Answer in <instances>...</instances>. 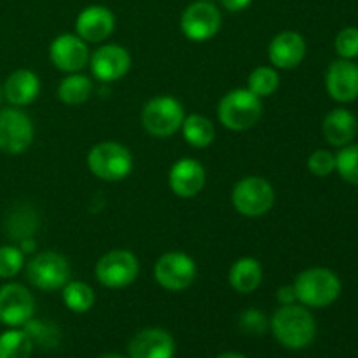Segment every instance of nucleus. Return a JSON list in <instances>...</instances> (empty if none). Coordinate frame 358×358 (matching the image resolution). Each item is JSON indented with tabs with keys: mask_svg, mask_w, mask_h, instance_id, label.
Wrapping results in <instances>:
<instances>
[{
	"mask_svg": "<svg viewBox=\"0 0 358 358\" xmlns=\"http://www.w3.org/2000/svg\"><path fill=\"white\" fill-rule=\"evenodd\" d=\"M269 329L282 346L289 350H303L313 343L317 336V322L303 304L280 306L269 320Z\"/></svg>",
	"mask_w": 358,
	"mask_h": 358,
	"instance_id": "obj_1",
	"label": "nucleus"
},
{
	"mask_svg": "<svg viewBox=\"0 0 358 358\" xmlns=\"http://www.w3.org/2000/svg\"><path fill=\"white\" fill-rule=\"evenodd\" d=\"M297 303L306 308H327L341 294V280L327 268H310L301 271L292 283Z\"/></svg>",
	"mask_w": 358,
	"mask_h": 358,
	"instance_id": "obj_2",
	"label": "nucleus"
},
{
	"mask_svg": "<svg viewBox=\"0 0 358 358\" xmlns=\"http://www.w3.org/2000/svg\"><path fill=\"white\" fill-rule=\"evenodd\" d=\"M217 117L231 131H247L262 117V100L248 87H238L222 96L217 107Z\"/></svg>",
	"mask_w": 358,
	"mask_h": 358,
	"instance_id": "obj_3",
	"label": "nucleus"
},
{
	"mask_svg": "<svg viewBox=\"0 0 358 358\" xmlns=\"http://www.w3.org/2000/svg\"><path fill=\"white\" fill-rule=\"evenodd\" d=\"M87 168L100 180H124L133 171V154L119 142H100L87 154Z\"/></svg>",
	"mask_w": 358,
	"mask_h": 358,
	"instance_id": "obj_4",
	"label": "nucleus"
},
{
	"mask_svg": "<svg viewBox=\"0 0 358 358\" xmlns=\"http://www.w3.org/2000/svg\"><path fill=\"white\" fill-rule=\"evenodd\" d=\"M275 201L276 194L273 185L257 175L240 178L231 192V203L234 210L240 215L250 217V219L266 215L275 206Z\"/></svg>",
	"mask_w": 358,
	"mask_h": 358,
	"instance_id": "obj_5",
	"label": "nucleus"
},
{
	"mask_svg": "<svg viewBox=\"0 0 358 358\" xmlns=\"http://www.w3.org/2000/svg\"><path fill=\"white\" fill-rule=\"evenodd\" d=\"M185 119L184 107L177 98L170 94L154 96L143 105L142 124L149 135L156 138H168L180 131Z\"/></svg>",
	"mask_w": 358,
	"mask_h": 358,
	"instance_id": "obj_6",
	"label": "nucleus"
},
{
	"mask_svg": "<svg viewBox=\"0 0 358 358\" xmlns=\"http://www.w3.org/2000/svg\"><path fill=\"white\" fill-rule=\"evenodd\" d=\"M27 278L35 289L44 292L62 290L70 282V264L58 252H41L27 264Z\"/></svg>",
	"mask_w": 358,
	"mask_h": 358,
	"instance_id": "obj_7",
	"label": "nucleus"
},
{
	"mask_svg": "<svg viewBox=\"0 0 358 358\" xmlns=\"http://www.w3.org/2000/svg\"><path fill=\"white\" fill-rule=\"evenodd\" d=\"M140 273V262L133 252L115 248L107 252L94 268V276L103 287L112 290L126 289L131 285Z\"/></svg>",
	"mask_w": 358,
	"mask_h": 358,
	"instance_id": "obj_8",
	"label": "nucleus"
},
{
	"mask_svg": "<svg viewBox=\"0 0 358 358\" xmlns=\"http://www.w3.org/2000/svg\"><path fill=\"white\" fill-rule=\"evenodd\" d=\"M154 276L164 290L182 292L194 283L198 266L194 259L184 252H166L156 261Z\"/></svg>",
	"mask_w": 358,
	"mask_h": 358,
	"instance_id": "obj_9",
	"label": "nucleus"
},
{
	"mask_svg": "<svg viewBox=\"0 0 358 358\" xmlns=\"http://www.w3.org/2000/svg\"><path fill=\"white\" fill-rule=\"evenodd\" d=\"M35 128L30 115L17 107L0 110V150L17 156L28 150L34 142Z\"/></svg>",
	"mask_w": 358,
	"mask_h": 358,
	"instance_id": "obj_10",
	"label": "nucleus"
},
{
	"mask_svg": "<svg viewBox=\"0 0 358 358\" xmlns=\"http://www.w3.org/2000/svg\"><path fill=\"white\" fill-rule=\"evenodd\" d=\"M222 27V16L217 6L198 0L185 7L180 16V30L192 42H206L215 37Z\"/></svg>",
	"mask_w": 358,
	"mask_h": 358,
	"instance_id": "obj_11",
	"label": "nucleus"
},
{
	"mask_svg": "<svg viewBox=\"0 0 358 358\" xmlns=\"http://www.w3.org/2000/svg\"><path fill=\"white\" fill-rule=\"evenodd\" d=\"M35 315V299L21 283H6L0 287V324L21 327Z\"/></svg>",
	"mask_w": 358,
	"mask_h": 358,
	"instance_id": "obj_12",
	"label": "nucleus"
},
{
	"mask_svg": "<svg viewBox=\"0 0 358 358\" xmlns=\"http://www.w3.org/2000/svg\"><path fill=\"white\" fill-rule=\"evenodd\" d=\"M87 42L77 34H62L49 45V58L52 65L65 73H77L90 63Z\"/></svg>",
	"mask_w": 358,
	"mask_h": 358,
	"instance_id": "obj_13",
	"label": "nucleus"
},
{
	"mask_svg": "<svg viewBox=\"0 0 358 358\" xmlns=\"http://www.w3.org/2000/svg\"><path fill=\"white\" fill-rule=\"evenodd\" d=\"M93 76L101 83H114L122 79L131 69V55L119 44H105L90 56Z\"/></svg>",
	"mask_w": 358,
	"mask_h": 358,
	"instance_id": "obj_14",
	"label": "nucleus"
},
{
	"mask_svg": "<svg viewBox=\"0 0 358 358\" xmlns=\"http://www.w3.org/2000/svg\"><path fill=\"white\" fill-rule=\"evenodd\" d=\"M168 184L171 192L178 198L191 199L203 191L206 184L205 166L198 159L182 157L175 161L168 173Z\"/></svg>",
	"mask_w": 358,
	"mask_h": 358,
	"instance_id": "obj_15",
	"label": "nucleus"
},
{
	"mask_svg": "<svg viewBox=\"0 0 358 358\" xmlns=\"http://www.w3.org/2000/svg\"><path fill=\"white\" fill-rule=\"evenodd\" d=\"M329 96L338 103H350L358 98V65L353 59H338L331 63L325 73Z\"/></svg>",
	"mask_w": 358,
	"mask_h": 358,
	"instance_id": "obj_16",
	"label": "nucleus"
},
{
	"mask_svg": "<svg viewBox=\"0 0 358 358\" xmlns=\"http://www.w3.org/2000/svg\"><path fill=\"white\" fill-rule=\"evenodd\" d=\"M114 28V13L105 6L86 7L76 20V34L87 44H101L110 37Z\"/></svg>",
	"mask_w": 358,
	"mask_h": 358,
	"instance_id": "obj_17",
	"label": "nucleus"
},
{
	"mask_svg": "<svg viewBox=\"0 0 358 358\" xmlns=\"http://www.w3.org/2000/svg\"><path fill=\"white\" fill-rule=\"evenodd\" d=\"M268 56L276 70H292L299 66L306 56V41L297 31H282L269 42Z\"/></svg>",
	"mask_w": 358,
	"mask_h": 358,
	"instance_id": "obj_18",
	"label": "nucleus"
},
{
	"mask_svg": "<svg viewBox=\"0 0 358 358\" xmlns=\"http://www.w3.org/2000/svg\"><path fill=\"white\" fill-rule=\"evenodd\" d=\"M129 358H173L175 339L164 329H143L129 341Z\"/></svg>",
	"mask_w": 358,
	"mask_h": 358,
	"instance_id": "obj_19",
	"label": "nucleus"
},
{
	"mask_svg": "<svg viewBox=\"0 0 358 358\" xmlns=\"http://www.w3.org/2000/svg\"><path fill=\"white\" fill-rule=\"evenodd\" d=\"M2 93L13 107H24L35 101L41 93V79L28 69L14 70L6 79Z\"/></svg>",
	"mask_w": 358,
	"mask_h": 358,
	"instance_id": "obj_20",
	"label": "nucleus"
},
{
	"mask_svg": "<svg viewBox=\"0 0 358 358\" xmlns=\"http://www.w3.org/2000/svg\"><path fill=\"white\" fill-rule=\"evenodd\" d=\"M358 129V121L348 108H334L329 112L322 124L325 140L334 147H345L352 143Z\"/></svg>",
	"mask_w": 358,
	"mask_h": 358,
	"instance_id": "obj_21",
	"label": "nucleus"
},
{
	"mask_svg": "<svg viewBox=\"0 0 358 358\" xmlns=\"http://www.w3.org/2000/svg\"><path fill=\"white\" fill-rule=\"evenodd\" d=\"M262 264L255 257H241L231 266L229 269V285L238 294H252L261 287Z\"/></svg>",
	"mask_w": 358,
	"mask_h": 358,
	"instance_id": "obj_22",
	"label": "nucleus"
},
{
	"mask_svg": "<svg viewBox=\"0 0 358 358\" xmlns=\"http://www.w3.org/2000/svg\"><path fill=\"white\" fill-rule=\"evenodd\" d=\"M180 131L185 142L196 149H205V147L212 145V142L215 140V126L208 117L201 114L187 115L182 122Z\"/></svg>",
	"mask_w": 358,
	"mask_h": 358,
	"instance_id": "obj_23",
	"label": "nucleus"
},
{
	"mask_svg": "<svg viewBox=\"0 0 358 358\" xmlns=\"http://www.w3.org/2000/svg\"><path fill=\"white\" fill-rule=\"evenodd\" d=\"M93 94V80L83 73H69L58 86V98L65 105H80Z\"/></svg>",
	"mask_w": 358,
	"mask_h": 358,
	"instance_id": "obj_24",
	"label": "nucleus"
},
{
	"mask_svg": "<svg viewBox=\"0 0 358 358\" xmlns=\"http://www.w3.org/2000/svg\"><path fill=\"white\" fill-rule=\"evenodd\" d=\"M34 341L28 332L21 329H9L0 334V358H30Z\"/></svg>",
	"mask_w": 358,
	"mask_h": 358,
	"instance_id": "obj_25",
	"label": "nucleus"
},
{
	"mask_svg": "<svg viewBox=\"0 0 358 358\" xmlns=\"http://www.w3.org/2000/svg\"><path fill=\"white\" fill-rule=\"evenodd\" d=\"M62 297L65 306L72 313H86L94 306V290L84 282H69L62 289Z\"/></svg>",
	"mask_w": 358,
	"mask_h": 358,
	"instance_id": "obj_26",
	"label": "nucleus"
},
{
	"mask_svg": "<svg viewBox=\"0 0 358 358\" xmlns=\"http://www.w3.org/2000/svg\"><path fill=\"white\" fill-rule=\"evenodd\" d=\"M278 86L280 76L275 66H257L248 76V90L261 100L275 94Z\"/></svg>",
	"mask_w": 358,
	"mask_h": 358,
	"instance_id": "obj_27",
	"label": "nucleus"
},
{
	"mask_svg": "<svg viewBox=\"0 0 358 358\" xmlns=\"http://www.w3.org/2000/svg\"><path fill=\"white\" fill-rule=\"evenodd\" d=\"M37 229V217L30 210H16L7 220V233L14 240H24V238H34Z\"/></svg>",
	"mask_w": 358,
	"mask_h": 358,
	"instance_id": "obj_28",
	"label": "nucleus"
},
{
	"mask_svg": "<svg viewBox=\"0 0 358 358\" xmlns=\"http://www.w3.org/2000/svg\"><path fill=\"white\" fill-rule=\"evenodd\" d=\"M336 170L348 184L358 185V143L345 145L336 156Z\"/></svg>",
	"mask_w": 358,
	"mask_h": 358,
	"instance_id": "obj_29",
	"label": "nucleus"
},
{
	"mask_svg": "<svg viewBox=\"0 0 358 358\" xmlns=\"http://www.w3.org/2000/svg\"><path fill=\"white\" fill-rule=\"evenodd\" d=\"M24 254L20 247L3 245L0 247V278L10 280L23 269Z\"/></svg>",
	"mask_w": 358,
	"mask_h": 358,
	"instance_id": "obj_30",
	"label": "nucleus"
},
{
	"mask_svg": "<svg viewBox=\"0 0 358 358\" xmlns=\"http://www.w3.org/2000/svg\"><path fill=\"white\" fill-rule=\"evenodd\" d=\"M334 48H336V52H338L343 59L358 58V28L357 27L343 28V30L336 35Z\"/></svg>",
	"mask_w": 358,
	"mask_h": 358,
	"instance_id": "obj_31",
	"label": "nucleus"
},
{
	"mask_svg": "<svg viewBox=\"0 0 358 358\" xmlns=\"http://www.w3.org/2000/svg\"><path fill=\"white\" fill-rule=\"evenodd\" d=\"M308 170L315 177H329L336 170V156L325 149H318L308 157Z\"/></svg>",
	"mask_w": 358,
	"mask_h": 358,
	"instance_id": "obj_32",
	"label": "nucleus"
},
{
	"mask_svg": "<svg viewBox=\"0 0 358 358\" xmlns=\"http://www.w3.org/2000/svg\"><path fill=\"white\" fill-rule=\"evenodd\" d=\"M240 327L247 334L261 336L269 329V320L262 311L250 308V310H245L240 315Z\"/></svg>",
	"mask_w": 358,
	"mask_h": 358,
	"instance_id": "obj_33",
	"label": "nucleus"
},
{
	"mask_svg": "<svg viewBox=\"0 0 358 358\" xmlns=\"http://www.w3.org/2000/svg\"><path fill=\"white\" fill-rule=\"evenodd\" d=\"M276 299L282 306H287V304H296L297 303V296H296V289L294 285H282L276 292Z\"/></svg>",
	"mask_w": 358,
	"mask_h": 358,
	"instance_id": "obj_34",
	"label": "nucleus"
},
{
	"mask_svg": "<svg viewBox=\"0 0 358 358\" xmlns=\"http://www.w3.org/2000/svg\"><path fill=\"white\" fill-rule=\"evenodd\" d=\"M222 7L229 13H241L252 3V0H220Z\"/></svg>",
	"mask_w": 358,
	"mask_h": 358,
	"instance_id": "obj_35",
	"label": "nucleus"
},
{
	"mask_svg": "<svg viewBox=\"0 0 358 358\" xmlns=\"http://www.w3.org/2000/svg\"><path fill=\"white\" fill-rule=\"evenodd\" d=\"M20 248L23 254H31L35 250V240L34 238H24L20 241Z\"/></svg>",
	"mask_w": 358,
	"mask_h": 358,
	"instance_id": "obj_36",
	"label": "nucleus"
},
{
	"mask_svg": "<svg viewBox=\"0 0 358 358\" xmlns=\"http://www.w3.org/2000/svg\"><path fill=\"white\" fill-rule=\"evenodd\" d=\"M217 358H247V357H243L241 353H236V352H226V353H220Z\"/></svg>",
	"mask_w": 358,
	"mask_h": 358,
	"instance_id": "obj_37",
	"label": "nucleus"
},
{
	"mask_svg": "<svg viewBox=\"0 0 358 358\" xmlns=\"http://www.w3.org/2000/svg\"><path fill=\"white\" fill-rule=\"evenodd\" d=\"M100 358H124V357H121V355H103Z\"/></svg>",
	"mask_w": 358,
	"mask_h": 358,
	"instance_id": "obj_38",
	"label": "nucleus"
},
{
	"mask_svg": "<svg viewBox=\"0 0 358 358\" xmlns=\"http://www.w3.org/2000/svg\"><path fill=\"white\" fill-rule=\"evenodd\" d=\"M2 96H3V93H2V87H0V100H2Z\"/></svg>",
	"mask_w": 358,
	"mask_h": 358,
	"instance_id": "obj_39",
	"label": "nucleus"
}]
</instances>
